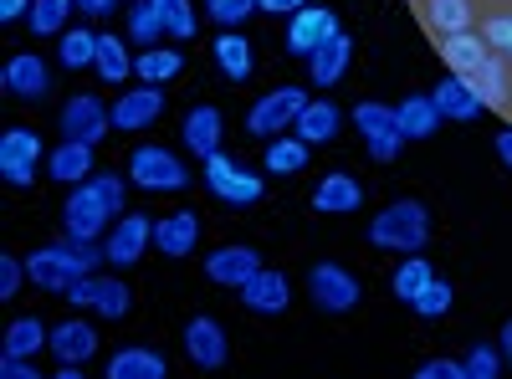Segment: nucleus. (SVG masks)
Here are the masks:
<instances>
[{
	"label": "nucleus",
	"mask_w": 512,
	"mask_h": 379,
	"mask_svg": "<svg viewBox=\"0 0 512 379\" xmlns=\"http://www.w3.org/2000/svg\"><path fill=\"white\" fill-rule=\"evenodd\" d=\"M205 190L226 200V205H256L267 190V180H256V170H246V164L226 159V154H210L205 159Z\"/></svg>",
	"instance_id": "obj_7"
},
{
	"label": "nucleus",
	"mask_w": 512,
	"mask_h": 379,
	"mask_svg": "<svg viewBox=\"0 0 512 379\" xmlns=\"http://www.w3.org/2000/svg\"><path fill=\"white\" fill-rule=\"evenodd\" d=\"M256 6H262L267 16H297L303 6H313V0H256Z\"/></svg>",
	"instance_id": "obj_49"
},
{
	"label": "nucleus",
	"mask_w": 512,
	"mask_h": 379,
	"mask_svg": "<svg viewBox=\"0 0 512 379\" xmlns=\"http://www.w3.org/2000/svg\"><path fill=\"white\" fill-rule=\"evenodd\" d=\"M359 205H364V185L354 175H323L313 190V210H323V216H354Z\"/></svg>",
	"instance_id": "obj_22"
},
{
	"label": "nucleus",
	"mask_w": 512,
	"mask_h": 379,
	"mask_svg": "<svg viewBox=\"0 0 512 379\" xmlns=\"http://www.w3.org/2000/svg\"><path fill=\"white\" fill-rule=\"evenodd\" d=\"M472 93L482 98V108H507L512 103V77H507V57H487L482 67L466 72Z\"/></svg>",
	"instance_id": "obj_24"
},
{
	"label": "nucleus",
	"mask_w": 512,
	"mask_h": 379,
	"mask_svg": "<svg viewBox=\"0 0 512 379\" xmlns=\"http://www.w3.org/2000/svg\"><path fill=\"white\" fill-rule=\"evenodd\" d=\"M425 6H431V26H436L441 36L472 26V0H425Z\"/></svg>",
	"instance_id": "obj_40"
},
{
	"label": "nucleus",
	"mask_w": 512,
	"mask_h": 379,
	"mask_svg": "<svg viewBox=\"0 0 512 379\" xmlns=\"http://www.w3.org/2000/svg\"><path fill=\"white\" fill-rule=\"evenodd\" d=\"M67 298L77 303V308H93V313H103V318H123L128 313V287L118 282V277H77L72 287H67Z\"/></svg>",
	"instance_id": "obj_13"
},
{
	"label": "nucleus",
	"mask_w": 512,
	"mask_h": 379,
	"mask_svg": "<svg viewBox=\"0 0 512 379\" xmlns=\"http://www.w3.org/2000/svg\"><path fill=\"white\" fill-rule=\"evenodd\" d=\"M0 349L36 359L41 349H52V328H41V318H16V323L6 328V344H0Z\"/></svg>",
	"instance_id": "obj_31"
},
{
	"label": "nucleus",
	"mask_w": 512,
	"mask_h": 379,
	"mask_svg": "<svg viewBox=\"0 0 512 379\" xmlns=\"http://www.w3.org/2000/svg\"><path fill=\"white\" fill-rule=\"evenodd\" d=\"M134 72L144 82H169V77L185 72V57L175 47H144V57H134Z\"/></svg>",
	"instance_id": "obj_35"
},
{
	"label": "nucleus",
	"mask_w": 512,
	"mask_h": 379,
	"mask_svg": "<svg viewBox=\"0 0 512 379\" xmlns=\"http://www.w3.org/2000/svg\"><path fill=\"white\" fill-rule=\"evenodd\" d=\"M0 82H6V93H11V98L36 103V98H47L52 72H47V62H41L36 52H16V57L6 62V72H0Z\"/></svg>",
	"instance_id": "obj_14"
},
{
	"label": "nucleus",
	"mask_w": 512,
	"mask_h": 379,
	"mask_svg": "<svg viewBox=\"0 0 512 379\" xmlns=\"http://www.w3.org/2000/svg\"><path fill=\"white\" fill-rule=\"evenodd\" d=\"M149 241H154V221H149V216H118V226H113V236L103 241V251H108L113 267H134V262L144 257Z\"/></svg>",
	"instance_id": "obj_18"
},
{
	"label": "nucleus",
	"mask_w": 512,
	"mask_h": 379,
	"mask_svg": "<svg viewBox=\"0 0 512 379\" xmlns=\"http://www.w3.org/2000/svg\"><path fill=\"white\" fill-rule=\"evenodd\" d=\"M497 159L512 170V129H502V134H497Z\"/></svg>",
	"instance_id": "obj_53"
},
{
	"label": "nucleus",
	"mask_w": 512,
	"mask_h": 379,
	"mask_svg": "<svg viewBox=\"0 0 512 379\" xmlns=\"http://www.w3.org/2000/svg\"><path fill=\"white\" fill-rule=\"evenodd\" d=\"M354 129H359V139H364L374 164H390L400 154V144H405V129H400L395 108H384V103H359L354 108Z\"/></svg>",
	"instance_id": "obj_6"
},
{
	"label": "nucleus",
	"mask_w": 512,
	"mask_h": 379,
	"mask_svg": "<svg viewBox=\"0 0 512 379\" xmlns=\"http://www.w3.org/2000/svg\"><path fill=\"white\" fill-rule=\"evenodd\" d=\"M221 134H226V118H221V108H190L185 113V129H180V139H185V149L195 154V159H210V154H221Z\"/></svg>",
	"instance_id": "obj_19"
},
{
	"label": "nucleus",
	"mask_w": 512,
	"mask_h": 379,
	"mask_svg": "<svg viewBox=\"0 0 512 379\" xmlns=\"http://www.w3.org/2000/svg\"><path fill=\"white\" fill-rule=\"evenodd\" d=\"M216 67H221L231 82H246V77H251V47H246L241 31H226V36L216 41Z\"/></svg>",
	"instance_id": "obj_34"
},
{
	"label": "nucleus",
	"mask_w": 512,
	"mask_h": 379,
	"mask_svg": "<svg viewBox=\"0 0 512 379\" xmlns=\"http://www.w3.org/2000/svg\"><path fill=\"white\" fill-rule=\"evenodd\" d=\"M431 98H436V108H441V118H451V123H472V118L482 113V98L472 93V82H466L461 72H451V77H441V88H436Z\"/></svg>",
	"instance_id": "obj_25"
},
{
	"label": "nucleus",
	"mask_w": 512,
	"mask_h": 379,
	"mask_svg": "<svg viewBox=\"0 0 512 379\" xmlns=\"http://www.w3.org/2000/svg\"><path fill=\"white\" fill-rule=\"evenodd\" d=\"M62 139H82V144H103V134L113 129V113L103 108V98H93V93H72V103L62 108Z\"/></svg>",
	"instance_id": "obj_9"
},
{
	"label": "nucleus",
	"mask_w": 512,
	"mask_h": 379,
	"mask_svg": "<svg viewBox=\"0 0 512 379\" xmlns=\"http://www.w3.org/2000/svg\"><path fill=\"white\" fill-rule=\"evenodd\" d=\"M128 36L139 41V47H159V36L164 31V11H159V0H139L134 11H128Z\"/></svg>",
	"instance_id": "obj_37"
},
{
	"label": "nucleus",
	"mask_w": 512,
	"mask_h": 379,
	"mask_svg": "<svg viewBox=\"0 0 512 379\" xmlns=\"http://www.w3.org/2000/svg\"><path fill=\"white\" fill-rule=\"evenodd\" d=\"M205 11L216 16L226 31H241V21H251L262 6H256V0H205Z\"/></svg>",
	"instance_id": "obj_42"
},
{
	"label": "nucleus",
	"mask_w": 512,
	"mask_h": 379,
	"mask_svg": "<svg viewBox=\"0 0 512 379\" xmlns=\"http://www.w3.org/2000/svg\"><path fill=\"white\" fill-rule=\"evenodd\" d=\"M328 36H338V16L328 6H303L297 16H287V52L292 57H313Z\"/></svg>",
	"instance_id": "obj_11"
},
{
	"label": "nucleus",
	"mask_w": 512,
	"mask_h": 379,
	"mask_svg": "<svg viewBox=\"0 0 512 379\" xmlns=\"http://www.w3.org/2000/svg\"><path fill=\"white\" fill-rule=\"evenodd\" d=\"M415 374L420 379H466V364L461 359H425Z\"/></svg>",
	"instance_id": "obj_47"
},
{
	"label": "nucleus",
	"mask_w": 512,
	"mask_h": 379,
	"mask_svg": "<svg viewBox=\"0 0 512 379\" xmlns=\"http://www.w3.org/2000/svg\"><path fill=\"white\" fill-rule=\"evenodd\" d=\"M497 349H502V364L512 369V318L502 323V333H497Z\"/></svg>",
	"instance_id": "obj_51"
},
{
	"label": "nucleus",
	"mask_w": 512,
	"mask_h": 379,
	"mask_svg": "<svg viewBox=\"0 0 512 379\" xmlns=\"http://www.w3.org/2000/svg\"><path fill=\"white\" fill-rule=\"evenodd\" d=\"M466 364V379H497L507 364H502V349H487V344H472V354L461 359Z\"/></svg>",
	"instance_id": "obj_43"
},
{
	"label": "nucleus",
	"mask_w": 512,
	"mask_h": 379,
	"mask_svg": "<svg viewBox=\"0 0 512 379\" xmlns=\"http://www.w3.org/2000/svg\"><path fill=\"white\" fill-rule=\"evenodd\" d=\"M113 216H118V210L108 205V195H103L93 180L72 185V195H67V205H62V226H67L72 241H98V236L113 226Z\"/></svg>",
	"instance_id": "obj_3"
},
{
	"label": "nucleus",
	"mask_w": 512,
	"mask_h": 379,
	"mask_svg": "<svg viewBox=\"0 0 512 379\" xmlns=\"http://www.w3.org/2000/svg\"><path fill=\"white\" fill-rule=\"evenodd\" d=\"M21 277H26V262L21 257H0V298H16V292H21Z\"/></svg>",
	"instance_id": "obj_46"
},
{
	"label": "nucleus",
	"mask_w": 512,
	"mask_h": 379,
	"mask_svg": "<svg viewBox=\"0 0 512 379\" xmlns=\"http://www.w3.org/2000/svg\"><path fill=\"white\" fill-rule=\"evenodd\" d=\"M200 241V216L195 210H175V216L154 221V246L164 251V257H190Z\"/></svg>",
	"instance_id": "obj_23"
},
{
	"label": "nucleus",
	"mask_w": 512,
	"mask_h": 379,
	"mask_svg": "<svg viewBox=\"0 0 512 379\" xmlns=\"http://www.w3.org/2000/svg\"><path fill=\"white\" fill-rule=\"evenodd\" d=\"M303 108H308V93L287 82V88H272L267 98H256V103H251L246 129H251L256 139H277V134H287V129H292Z\"/></svg>",
	"instance_id": "obj_5"
},
{
	"label": "nucleus",
	"mask_w": 512,
	"mask_h": 379,
	"mask_svg": "<svg viewBox=\"0 0 512 379\" xmlns=\"http://www.w3.org/2000/svg\"><path fill=\"white\" fill-rule=\"evenodd\" d=\"M118 6V0H77V11H88V16H108Z\"/></svg>",
	"instance_id": "obj_52"
},
{
	"label": "nucleus",
	"mask_w": 512,
	"mask_h": 379,
	"mask_svg": "<svg viewBox=\"0 0 512 379\" xmlns=\"http://www.w3.org/2000/svg\"><path fill=\"white\" fill-rule=\"evenodd\" d=\"M108 262V251L98 241H52V246H41L26 257V277L36 287H47V292H67L77 277H93V267Z\"/></svg>",
	"instance_id": "obj_1"
},
{
	"label": "nucleus",
	"mask_w": 512,
	"mask_h": 379,
	"mask_svg": "<svg viewBox=\"0 0 512 379\" xmlns=\"http://www.w3.org/2000/svg\"><path fill=\"white\" fill-rule=\"evenodd\" d=\"M57 57H62V67L67 72H82V67H93L98 62V36L93 31H62V41H57Z\"/></svg>",
	"instance_id": "obj_36"
},
{
	"label": "nucleus",
	"mask_w": 512,
	"mask_h": 379,
	"mask_svg": "<svg viewBox=\"0 0 512 379\" xmlns=\"http://www.w3.org/2000/svg\"><path fill=\"white\" fill-rule=\"evenodd\" d=\"M338 123H344V113H338L328 98H308V108L297 113V139H308V144H333V134H338Z\"/></svg>",
	"instance_id": "obj_28"
},
{
	"label": "nucleus",
	"mask_w": 512,
	"mask_h": 379,
	"mask_svg": "<svg viewBox=\"0 0 512 379\" xmlns=\"http://www.w3.org/2000/svg\"><path fill=\"white\" fill-rule=\"evenodd\" d=\"M425 241H431V216H425L420 200H395V205H384L379 216L369 221V246L420 251Z\"/></svg>",
	"instance_id": "obj_2"
},
{
	"label": "nucleus",
	"mask_w": 512,
	"mask_h": 379,
	"mask_svg": "<svg viewBox=\"0 0 512 379\" xmlns=\"http://www.w3.org/2000/svg\"><path fill=\"white\" fill-rule=\"evenodd\" d=\"M185 354H190V364L195 369H221L226 364V328L216 323V318H190L185 323Z\"/></svg>",
	"instance_id": "obj_17"
},
{
	"label": "nucleus",
	"mask_w": 512,
	"mask_h": 379,
	"mask_svg": "<svg viewBox=\"0 0 512 379\" xmlns=\"http://www.w3.org/2000/svg\"><path fill=\"white\" fill-rule=\"evenodd\" d=\"M349 57H354V41H349L344 31H338V36H328L323 47L308 57V77L318 82V88H333V82L349 72Z\"/></svg>",
	"instance_id": "obj_26"
},
{
	"label": "nucleus",
	"mask_w": 512,
	"mask_h": 379,
	"mask_svg": "<svg viewBox=\"0 0 512 379\" xmlns=\"http://www.w3.org/2000/svg\"><path fill=\"white\" fill-rule=\"evenodd\" d=\"M159 11H164V31L169 36H175V41H190L195 36V6H190V0H159Z\"/></svg>",
	"instance_id": "obj_41"
},
{
	"label": "nucleus",
	"mask_w": 512,
	"mask_h": 379,
	"mask_svg": "<svg viewBox=\"0 0 512 379\" xmlns=\"http://www.w3.org/2000/svg\"><path fill=\"white\" fill-rule=\"evenodd\" d=\"M308 292H313V303L323 308V313H354L359 303H364V287H359V277L349 272V267H338V262H318L313 272H308Z\"/></svg>",
	"instance_id": "obj_8"
},
{
	"label": "nucleus",
	"mask_w": 512,
	"mask_h": 379,
	"mask_svg": "<svg viewBox=\"0 0 512 379\" xmlns=\"http://www.w3.org/2000/svg\"><path fill=\"white\" fill-rule=\"evenodd\" d=\"M308 149H313L308 139H282L277 134V139H267V159L262 164H267L272 175H297L308 164Z\"/></svg>",
	"instance_id": "obj_33"
},
{
	"label": "nucleus",
	"mask_w": 512,
	"mask_h": 379,
	"mask_svg": "<svg viewBox=\"0 0 512 379\" xmlns=\"http://www.w3.org/2000/svg\"><path fill=\"white\" fill-rule=\"evenodd\" d=\"M241 303H246L251 313H262V318H282L287 303H292V282H287L282 272L262 267V272H256V277L241 287Z\"/></svg>",
	"instance_id": "obj_16"
},
{
	"label": "nucleus",
	"mask_w": 512,
	"mask_h": 379,
	"mask_svg": "<svg viewBox=\"0 0 512 379\" xmlns=\"http://www.w3.org/2000/svg\"><path fill=\"white\" fill-rule=\"evenodd\" d=\"M93 349H98L93 323L67 318V323H57V328H52V354H57V359H67V364H88V359H93Z\"/></svg>",
	"instance_id": "obj_27"
},
{
	"label": "nucleus",
	"mask_w": 512,
	"mask_h": 379,
	"mask_svg": "<svg viewBox=\"0 0 512 379\" xmlns=\"http://www.w3.org/2000/svg\"><path fill=\"white\" fill-rule=\"evenodd\" d=\"M108 379H164L169 374V364H164V354H154V349H118L113 359H108V369H103Z\"/></svg>",
	"instance_id": "obj_29"
},
{
	"label": "nucleus",
	"mask_w": 512,
	"mask_h": 379,
	"mask_svg": "<svg viewBox=\"0 0 512 379\" xmlns=\"http://www.w3.org/2000/svg\"><path fill=\"white\" fill-rule=\"evenodd\" d=\"M0 374H6V379H36L41 369H36V359H26V354H6V359H0Z\"/></svg>",
	"instance_id": "obj_48"
},
{
	"label": "nucleus",
	"mask_w": 512,
	"mask_h": 379,
	"mask_svg": "<svg viewBox=\"0 0 512 379\" xmlns=\"http://www.w3.org/2000/svg\"><path fill=\"white\" fill-rule=\"evenodd\" d=\"M410 308H415L420 318H446V313H451V282H441V277H436V282L425 287Z\"/></svg>",
	"instance_id": "obj_44"
},
{
	"label": "nucleus",
	"mask_w": 512,
	"mask_h": 379,
	"mask_svg": "<svg viewBox=\"0 0 512 379\" xmlns=\"http://www.w3.org/2000/svg\"><path fill=\"white\" fill-rule=\"evenodd\" d=\"M47 175L62 180L67 190L82 185V180H93V144H82V139H62L52 154H47Z\"/></svg>",
	"instance_id": "obj_20"
},
{
	"label": "nucleus",
	"mask_w": 512,
	"mask_h": 379,
	"mask_svg": "<svg viewBox=\"0 0 512 379\" xmlns=\"http://www.w3.org/2000/svg\"><path fill=\"white\" fill-rule=\"evenodd\" d=\"M487 41H492V52H497V57H507V67H512V11L487 21Z\"/></svg>",
	"instance_id": "obj_45"
},
{
	"label": "nucleus",
	"mask_w": 512,
	"mask_h": 379,
	"mask_svg": "<svg viewBox=\"0 0 512 379\" xmlns=\"http://www.w3.org/2000/svg\"><path fill=\"white\" fill-rule=\"evenodd\" d=\"M164 108H169V98H164V82H144V88L123 93V98L113 103V129H123V134L149 129V123H154Z\"/></svg>",
	"instance_id": "obj_12"
},
{
	"label": "nucleus",
	"mask_w": 512,
	"mask_h": 379,
	"mask_svg": "<svg viewBox=\"0 0 512 379\" xmlns=\"http://www.w3.org/2000/svg\"><path fill=\"white\" fill-rule=\"evenodd\" d=\"M72 6H77V0H31L26 21H31V31H36V36H62V26H67Z\"/></svg>",
	"instance_id": "obj_39"
},
{
	"label": "nucleus",
	"mask_w": 512,
	"mask_h": 379,
	"mask_svg": "<svg viewBox=\"0 0 512 379\" xmlns=\"http://www.w3.org/2000/svg\"><path fill=\"white\" fill-rule=\"evenodd\" d=\"M395 118H400L405 139H431V134L441 129V108H436V98H405V103L395 108Z\"/></svg>",
	"instance_id": "obj_30"
},
{
	"label": "nucleus",
	"mask_w": 512,
	"mask_h": 379,
	"mask_svg": "<svg viewBox=\"0 0 512 379\" xmlns=\"http://www.w3.org/2000/svg\"><path fill=\"white\" fill-rule=\"evenodd\" d=\"M128 180H134L139 190H149V195H175V190L190 185V170L169 149L144 144V149H134V159H128Z\"/></svg>",
	"instance_id": "obj_4"
},
{
	"label": "nucleus",
	"mask_w": 512,
	"mask_h": 379,
	"mask_svg": "<svg viewBox=\"0 0 512 379\" xmlns=\"http://www.w3.org/2000/svg\"><path fill=\"white\" fill-rule=\"evenodd\" d=\"M431 282H436V272H431V262H425L420 251H410V262H400L395 277H390V287H395V298H400V303H415Z\"/></svg>",
	"instance_id": "obj_32"
},
{
	"label": "nucleus",
	"mask_w": 512,
	"mask_h": 379,
	"mask_svg": "<svg viewBox=\"0 0 512 379\" xmlns=\"http://www.w3.org/2000/svg\"><path fill=\"white\" fill-rule=\"evenodd\" d=\"M31 11V0H0V21H21Z\"/></svg>",
	"instance_id": "obj_50"
},
{
	"label": "nucleus",
	"mask_w": 512,
	"mask_h": 379,
	"mask_svg": "<svg viewBox=\"0 0 512 379\" xmlns=\"http://www.w3.org/2000/svg\"><path fill=\"white\" fill-rule=\"evenodd\" d=\"M36 164H41V139L31 129H6L0 134V175H6V185L26 190L36 180Z\"/></svg>",
	"instance_id": "obj_10"
},
{
	"label": "nucleus",
	"mask_w": 512,
	"mask_h": 379,
	"mask_svg": "<svg viewBox=\"0 0 512 379\" xmlns=\"http://www.w3.org/2000/svg\"><path fill=\"white\" fill-rule=\"evenodd\" d=\"M256 272H262V257H256L251 246H221V251H210L205 257V277L210 282H221V287H246Z\"/></svg>",
	"instance_id": "obj_15"
},
{
	"label": "nucleus",
	"mask_w": 512,
	"mask_h": 379,
	"mask_svg": "<svg viewBox=\"0 0 512 379\" xmlns=\"http://www.w3.org/2000/svg\"><path fill=\"white\" fill-rule=\"evenodd\" d=\"M93 72L103 77V82H123L128 72H134V57H128V47L118 36H98V62H93Z\"/></svg>",
	"instance_id": "obj_38"
},
{
	"label": "nucleus",
	"mask_w": 512,
	"mask_h": 379,
	"mask_svg": "<svg viewBox=\"0 0 512 379\" xmlns=\"http://www.w3.org/2000/svg\"><path fill=\"white\" fill-rule=\"evenodd\" d=\"M441 57H446V67L451 72H472V67H482L487 57H492V41L482 36V31H472V26H466V31H446L441 36Z\"/></svg>",
	"instance_id": "obj_21"
}]
</instances>
